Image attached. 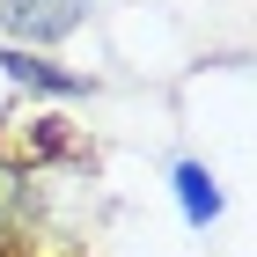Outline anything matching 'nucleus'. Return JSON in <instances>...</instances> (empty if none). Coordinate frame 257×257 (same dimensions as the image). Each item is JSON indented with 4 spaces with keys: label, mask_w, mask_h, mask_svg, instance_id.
<instances>
[{
    "label": "nucleus",
    "mask_w": 257,
    "mask_h": 257,
    "mask_svg": "<svg viewBox=\"0 0 257 257\" xmlns=\"http://www.w3.org/2000/svg\"><path fill=\"white\" fill-rule=\"evenodd\" d=\"M81 15H88V0H0V30H15L22 52H30V44H59V37H74Z\"/></svg>",
    "instance_id": "1"
},
{
    "label": "nucleus",
    "mask_w": 257,
    "mask_h": 257,
    "mask_svg": "<svg viewBox=\"0 0 257 257\" xmlns=\"http://www.w3.org/2000/svg\"><path fill=\"white\" fill-rule=\"evenodd\" d=\"M0 66H8V81L44 88V96H88V74H66V66H52L44 52H22V44H8V52H0Z\"/></svg>",
    "instance_id": "2"
},
{
    "label": "nucleus",
    "mask_w": 257,
    "mask_h": 257,
    "mask_svg": "<svg viewBox=\"0 0 257 257\" xmlns=\"http://www.w3.org/2000/svg\"><path fill=\"white\" fill-rule=\"evenodd\" d=\"M22 206H30V177L0 162V235H15V220H22Z\"/></svg>",
    "instance_id": "4"
},
{
    "label": "nucleus",
    "mask_w": 257,
    "mask_h": 257,
    "mask_svg": "<svg viewBox=\"0 0 257 257\" xmlns=\"http://www.w3.org/2000/svg\"><path fill=\"white\" fill-rule=\"evenodd\" d=\"M177 206H184L191 228H206V220L220 213V191H213V177H206V162H177Z\"/></svg>",
    "instance_id": "3"
}]
</instances>
